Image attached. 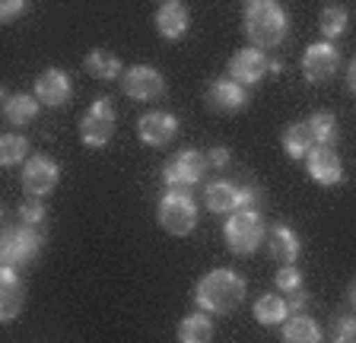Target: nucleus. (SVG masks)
<instances>
[{"mask_svg":"<svg viewBox=\"0 0 356 343\" xmlns=\"http://www.w3.org/2000/svg\"><path fill=\"white\" fill-rule=\"evenodd\" d=\"M245 280L236 270H210L207 276H200L194 286V302L200 312L207 315H229L232 308H238L245 302Z\"/></svg>","mask_w":356,"mask_h":343,"instance_id":"1","label":"nucleus"},{"mask_svg":"<svg viewBox=\"0 0 356 343\" xmlns=\"http://www.w3.org/2000/svg\"><path fill=\"white\" fill-rule=\"evenodd\" d=\"M289 32V16L274 0H252L245 3V35L252 38V48H277Z\"/></svg>","mask_w":356,"mask_h":343,"instance_id":"2","label":"nucleus"},{"mask_svg":"<svg viewBox=\"0 0 356 343\" xmlns=\"http://www.w3.org/2000/svg\"><path fill=\"white\" fill-rule=\"evenodd\" d=\"M222 235H226V248L232 254H238V258L254 254L258 245L264 242V217H261V210L258 207L236 210L222 226Z\"/></svg>","mask_w":356,"mask_h":343,"instance_id":"3","label":"nucleus"},{"mask_svg":"<svg viewBox=\"0 0 356 343\" xmlns=\"http://www.w3.org/2000/svg\"><path fill=\"white\" fill-rule=\"evenodd\" d=\"M42 245H44V232L38 229V226H26V223L7 226V229H3V242H0V261L10 270L29 267L38 258Z\"/></svg>","mask_w":356,"mask_h":343,"instance_id":"4","label":"nucleus"},{"mask_svg":"<svg viewBox=\"0 0 356 343\" xmlns=\"http://www.w3.org/2000/svg\"><path fill=\"white\" fill-rule=\"evenodd\" d=\"M159 226H163L169 235H191L194 226H197V203L188 191L181 187H169L159 201Z\"/></svg>","mask_w":356,"mask_h":343,"instance_id":"5","label":"nucleus"},{"mask_svg":"<svg viewBox=\"0 0 356 343\" xmlns=\"http://www.w3.org/2000/svg\"><path fill=\"white\" fill-rule=\"evenodd\" d=\"M115 127H118L115 105H111L108 99H96V102L86 108V115L80 118V140L86 143L89 149H102L111 143Z\"/></svg>","mask_w":356,"mask_h":343,"instance_id":"6","label":"nucleus"},{"mask_svg":"<svg viewBox=\"0 0 356 343\" xmlns=\"http://www.w3.org/2000/svg\"><path fill=\"white\" fill-rule=\"evenodd\" d=\"M204 201L210 213H236L245 207H258V187H238L220 178L204 187Z\"/></svg>","mask_w":356,"mask_h":343,"instance_id":"7","label":"nucleus"},{"mask_svg":"<svg viewBox=\"0 0 356 343\" xmlns=\"http://www.w3.org/2000/svg\"><path fill=\"white\" fill-rule=\"evenodd\" d=\"M207 156L200 153V149H181V153H175V156L165 162L163 169V181L169 187H191L197 185L200 178H204V172H207Z\"/></svg>","mask_w":356,"mask_h":343,"instance_id":"8","label":"nucleus"},{"mask_svg":"<svg viewBox=\"0 0 356 343\" xmlns=\"http://www.w3.org/2000/svg\"><path fill=\"white\" fill-rule=\"evenodd\" d=\"M60 181V165L51 156H29V162L22 165V191L29 197L51 194Z\"/></svg>","mask_w":356,"mask_h":343,"instance_id":"9","label":"nucleus"},{"mask_svg":"<svg viewBox=\"0 0 356 343\" xmlns=\"http://www.w3.org/2000/svg\"><path fill=\"white\" fill-rule=\"evenodd\" d=\"M341 67V51L331 42H315L302 54V76L309 83H327Z\"/></svg>","mask_w":356,"mask_h":343,"instance_id":"10","label":"nucleus"},{"mask_svg":"<svg viewBox=\"0 0 356 343\" xmlns=\"http://www.w3.org/2000/svg\"><path fill=\"white\" fill-rule=\"evenodd\" d=\"M121 90H124L131 99H137V102H153V99L165 96V76L156 67H143L140 64V67L124 70Z\"/></svg>","mask_w":356,"mask_h":343,"instance_id":"11","label":"nucleus"},{"mask_svg":"<svg viewBox=\"0 0 356 343\" xmlns=\"http://www.w3.org/2000/svg\"><path fill=\"white\" fill-rule=\"evenodd\" d=\"M204 102H207V108L216 115H232L248 105V90L238 86L236 80H229V76H226V80H213L207 90H204Z\"/></svg>","mask_w":356,"mask_h":343,"instance_id":"12","label":"nucleus"},{"mask_svg":"<svg viewBox=\"0 0 356 343\" xmlns=\"http://www.w3.org/2000/svg\"><path fill=\"white\" fill-rule=\"evenodd\" d=\"M267 64H270V58H267L261 48H242V51L232 54L229 60V80H236L238 86H254V83L264 80L267 74Z\"/></svg>","mask_w":356,"mask_h":343,"instance_id":"13","label":"nucleus"},{"mask_svg":"<svg viewBox=\"0 0 356 343\" xmlns=\"http://www.w3.org/2000/svg\"><path fill=\"white\" fill-rule=\"evenodd\" d=\"M305 169H309L312 181H318L321 187H334L343 181V162L334 147H315L305 156Z\"/></svg>","mask_w":356,"mask_h":343,"instance_id":"14","label":"nucleus"},{"mask_svg":"<svg viewBox=\"0 0 356 343\" xmlns=\"http://www.w3.org/2000/svg\"><path fill=\"white\" fill-rule=\"evenodd\" d=\"M32 90H35V99L42 105H48V108H60V105L70 102L74 86H70V76H67L64 70L48 67L35 76V86H32Z\"/></svg>","mask_w":356,"mask_h":343,"instance_id":"15","label":"nucleus"},{"mask_svg":"<svg viewBox=\"0 0 356 343\" xmlns=\"http://www.w3.org/2000/svg\"><path fill=\"white\" fill-rule=\"evenodd\" d=\"M137 137L147 147H169L178 137V121L169 112H147L137 121Z\"/></svg>","mask_w":356,"mask_h":343,"instance_id":"16","label":"nucleus"},{"mask_svg":"<svg viewBox=\"0 0 356 343\" xmlns=\"http://www.w3.org/2000/svg\"><path fill=\"white\" fill-rule=\"evenodd\" d=\"M191 26V16H188V7L178 3V0H165L163 7L156 10V32L169 42H178V38L188 32Z\"/></svg>","mask_w":356,"mask_h":343,"instance_id":"17","label":"nucleus"},{"mask_svg":"<svg viewBox=\"0 0 356 343\" xmlns=\"http://www.w3.org/2000/svg\"><path fill=\"white\" fill-rule=\"evenodd\" d=\"M267 248H270V258H274L280 267H293V264L299 261V251H302L299 235L283 223L267 232Z\"/></svg>","mask_w":356,"mask_h":343,"instance_id":"18","label":"nucleus"},{"mask_svg":"<svg viewBox=\"0 0 356 343\" xmlns=\"http://www.w3.org/2000/svg\"><path fill=\"white\" fill-rule=\"evenodd\" d=\"M22 280H19V270H10L3 267L0 270V318L3 324L16 318L22 312Z\"/></svg>","mask_w":356,"mask_h":343,"instance_id":"19","label":"nucleus"},{"mask_svg":"<svg viewBox=\"0 0 356 343\" xmlns=\"http://www.w3.org/2000/svg\"><path fill=\"white\" fill-rule=\"evenodd\" d=\"M83 67H86V74L92 76V80H118V76H124V64H121L118 54L105 51V48H92V51L86 54V60H83Z\"/></svg>","mask_w":356,"mask_h":343,"instance_id":"20","label":"nucleus"},{"mask_svg":"<svg viewBox=\"0 0 356 343\" xmlns=\"http://www.w3.org/2000/svg\"><path fill=\"white\" fill-rule=\"evenodd\" d=\"M283 343H321L318 321L309 318L305 312L286 318V321H283Z\"/></svg>","mask_w":356,"mask_h":343,"instance_id":"21","label":"nucleus"},{"mask_svg":"<svg viewBox=\"0 0 356 343\" xmlns=\"http://www.w3.org/2000/svg\"><path fill=\"white\" fill-rule=\"evenodd\" d=\"M38 99L29 96V92H16V96H7V102H3V118L10 121L13 127H26L35 121L38 115Z\"/></svg>","mask_w":356,"mask_h":343,"instance_id":"22","label":"nucleus"},{"mask_svg":"<svg viewBox=\"0 0 356 343\" xmlns=\"http://www.w3.org/2000/svg\"><path fill=\"white\" fill-rule=\"evenodd\" d=\"M283 149H286V156L293 159H305L315 149V137H312V127L309 121H296V124H289L283 131Z\"/></svg>","mask_w":356,"mask_h":343,"instance_id":"23","label":"nucleus"},{"mask_svg":"<svg viewBox=\"0 0 356 343\" xmlns=\"http://www.w3.org/2000/svg\"><path fill=\"white\" fill-rule=\"evenodd\" d=\"M213 340V321L207 318V312L188 315L178 324V343H210Z\"/></svg>","mask_w":356,"mask_h":343,"instance_id":"24","label":"nucleus"},{"mask_svg":"<svg viewBox=\"0 0 356 343\" xmlns=\"http://www.w3.org/2000/svg\"><path fill=\"white\" fill-rule=\"evenodd\" d=\"M254 318H258V324H264V328L283 324V321L289 318L286 299L277 296V292H267V296H261V299H258V306H254Z\"/></svg>","mask_w":356,"mask_h":343,"instance_id":"25","label":"nucleus"},{"mask_svg":"<svg viewBox=\"0 0 356 343\" xmlns=\"http://www.w3.org/2000/svg\"><path fill=\"white\" fill-rule=\"evenodd\" d=\"M350 26V13L347 7H341V3H327L325 10H321L318 16V29L325 38H341L343 32H347Z\"/></svg>","mask_w":356,"mask_h":343,"instance_id":"26","label":"nucleus"},{"mask_svg":"<svg viewBox=\"0 0 356 343\" xmlns=\"http://www.w3.org/2000/svg\"><path fill=\"white\" fill-rule=\"evenodd\" d=\"M309 127H312V137H315V147H334L337 140V118L334 112H315L309 118Z\"/></svg>","mask_w":356,"mask_h":343,"instance_id":"27","label":"nucleus"},{"mask_svg":"<svg viewBox=\"0 0 356 343\" xmlns=\"http://www.w3.org/2000/svg\"><path fill=\"white\" fill-rule=\"evenodd\" d=\"M29 140L19 134H3L0 137V162L3 165H22L29 162Z\"/></svg>","mask_w":356,"mask_h":343,"instance_id":"28","label":"nucleus"},{"mask_svg":"<svg viewBox=\"0 0 356 343\" xmlns=\"http://www.w3.org/2000/svg\"><path fill=\"white\" fill-rule=\"evenodd\" d=\"M44 213H48V210H44L42 197H29V194H26V201L19 203V219L26 226H38L44 219Z\"/></svg>","mask_w":356,"mask_h":343,"instance_id":"29","label":"nucleus"},{"mask_svg":"<svg viewBox=\"0 0 356 343\" xmlns=\"http://www.w3.org/2000/svg\"><path fill=\"white\" fill-rule=\"evenodd\" d=\"M274 286L283 292V296H289V292L302 290V274H299L296 267H280L274 276Z\"/></svg>","mask_w":356,"mask_h":343,"instance_id":"30","label":"nucleus"},{"mask_svg":"<svg viewBox=\"0 0 356 343\" xmlns=\"http://www.w3.org/2000/svg\"><path fill=\"white\" fill-rule=\"evenodd\" d=\"M337 340H356V318L353 315H341V318H337Z\"/></svg>","mask_w":356,"mask_h":343,"instance_id":"31","label":"nucleus"},{"mask_svg":"<svg viewBox=\"0 0 356 343\" xmlns=\"http://www.w3.org/2000/svg\"><path fill=\"white\" fill-rule=\"evenodd\" d=\"M22 10H26L22 0H3V3H0V19H3V23H13Z\"/></svg>","mask_w":356,"mask_h":343,"instance_id":"32","label":"nucleus"},{"mask_svg":"<svg viewBox=\"0 0 356 343\" xmlns=\"http://www.w3.org/2000/svg\"><path fill=\"white\" fill-rule=\"evenodd\" d=\"M207 162H210V169H226V165H229V149H226V147H213L207 153Z\"/></svg>","mask_w":356,"mask_h":343,"instance_id":"33","label":"nucleus"},{"mask_svg":"<svg viewBox=\"0 0 356 343\" xmlns=\"http://www.w3.org/2000/svg\"><path fill=\"white\" fill-rule=\"evenodd\" d=\"M283 299H286V306H289V312H302V306H305V299H309V296H305V292L302 290H296V292H289V296H283Z\"/></svg>","mask_w":356,"mask_h":343,"instance_id":"34","label":"nucleus"},{"mask_svg":"<svg viewBox=\"0 0 356 343\" xmlns=\"http://www.w3.org/2000/svg\"><path fill=\"white\" fill-rule=\"evenodd\" d=\"M347 86H350V92L356 96V60L350 64V70H347Z\"/></svg>","mask_w":356,"mask_h":343,"instance_id":"35","label":"nucleus"},{"mask_svg":"<svg viewBox=\"0 0 356 343\" xmlns=\"http://www.w3.org/2000/svg\"><path fill=\"white\" fill-rule=\"evenodd\" d=\"M283 70V60H274L270 58V64H267V74H280Z\"/></svg>","mask_w":356,"mask_h":343,"instance_id":"36","label":"nucleus"},{"mask_svg":"<svg viewBox=\"0 0 356 343\" xmlns=\"http://www.w3.org/2000/svg\"><path fill=\"white\" fill-rule=\"evenodd\" d=\"M347 296H350V302H353V306H356V280H353V283H350V290H347Z\"/></svg>","mask_w":356,"mask_h":343,"instance_id":"37","label":"nucleus"},{"mask_svg":"<svg viewBox=\"0 0 356 343\" xmlns=\"http://www.w3.org/2000/svg\"><path fill=\"white\" fill-rule=\"evenodd\" d=\"M334 343H356V340H334Z\"/></svg>","mask_w":356,"mask_h":343,"instance_id":"38","label":"nucleus"}]
</instances>
